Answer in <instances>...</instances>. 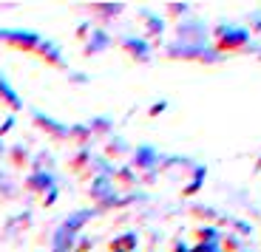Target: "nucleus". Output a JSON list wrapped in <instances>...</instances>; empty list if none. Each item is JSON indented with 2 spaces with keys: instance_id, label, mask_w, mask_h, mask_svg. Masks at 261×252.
Here are the masks:
<instances>
[{
  "instance_id": "2",
  "label": "nucleus",
  "mask_w": 261,
  "mask_h": 252,
  "mask_svg": "<svg viewBox=\"0 0 261 252\" xmlns=\"http://www.w3.org/2000/svg\"><path fill=\"white\" fill-rule=\"evenodd\" d=\"M40 54L48 60V63H54V65H63V57H60V51H57V45H51V43H40Z\"/></svg>"
},
{
  "instance_id": "3",
  "label": "nucleus",
  "mask_w": 261,
  "mask_h": 252,
  "mask_svg": "<svg viewBox=\"0 0 261 252\" xmlns=\"http://www.w3.org/2000/svg\"><path fill=\"white\" fill-rule=\"evenodd\" d=\"M0 97L6 99V102H9V105H12V108H20V99H17V97H14V91H12V88H9V85H6V82H3V79H0Z\"/></svg>"
},
{
  "instance_id": "1",
  "label": "nucleus",
  "mask_w": 261,
  "mask_h": 252,
  "mask_svg": "<svg viewBox=\"0 0 261 252\" xmlns=\"http://www.w3.org/2000/svg\"><path fill=\"white\" fill-rule=\"evenodd\" d=\"M26 187L34 190V193H40V190H51L54 187V179H51L48 170H37V173H32L26 179Z\"/></svg>"
},
{
  "instance_id": "4",
  "label": "nucleus",
  "mask_w": 261,
  "mask_h": 252,
  "mask_svg": "<svg viewBox=\"0 0 261 252\" xmlns=\"http://www.w3.org/2000/svg\"><path fill=\"white\" fill-rule=\"evenodd\" d=\"M199 235L207 241H216V233H213V227H204V230H199Z\"/></svg>"
},
{
  "instance_id": "6",
  "label": "nucleus",
  "mask_w": 261,
  "mask_h": 252,
  "mask_svg": "<svg viewBox=\"0 0 261 252\" xmlns=\"http://www.w3.org/2000/svg\"><path fill=\"white\" fill-rule=\"evenodd\" d=\"M54 199H57V190H54V187H51V190H46V195H43V201H46V204H51Z\"/></svg>"
},
{
  "instance_id": "7",
  "label": "nucleus",
  "mask_w": 261,
  "mask_h": 252,
  "mask_svg": "<svg viewBox=\"0 0 261 252\" xmlns=\"http://www.w3.org/2000/svg\"><path fill=\"white\" fill-rule=\"evenodd\" d=\"M12 125H14V119H12V117H9V119H6V122L0 125V136L6 133V130H12Z\"/></svg>"
},
{
  "instance_id": "5",
  "label": "nucleus",
  "mask_w": 261,
  "mask_h": 252,
  "mask_svg": "<svg viewBox=\"0 0 261 252\" xmlns=\"http://www.w3.org/2000/svg\"><path fill=\"white\" fill-rule=\"evenodd\" d=\"M12 156L17 159V164H23V162H26V153H23V148H14V150H12Z\"/></svg>"
}]
</instances>
